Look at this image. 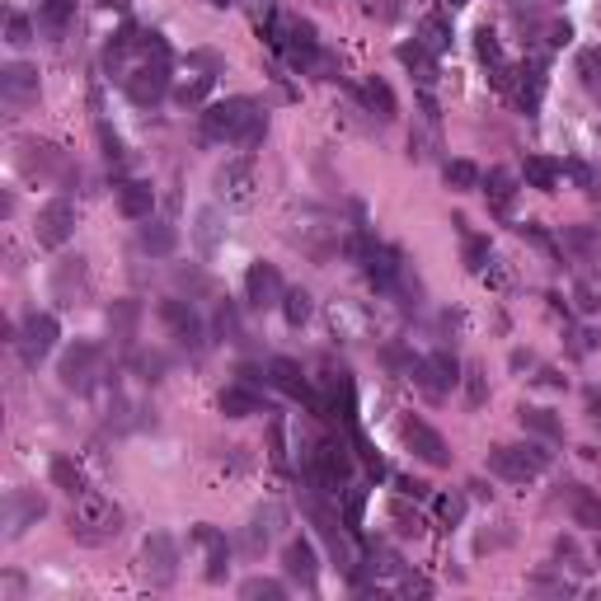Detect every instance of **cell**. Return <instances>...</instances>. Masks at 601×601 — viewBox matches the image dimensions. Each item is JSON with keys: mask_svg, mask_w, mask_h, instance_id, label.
Returning a JSON list of instances; mask_svg holds the SVG:
<instances>
[{"mask_svg": "<svg viewBox=\"0 0 601 601\" xmlns=\"http://www.w3.org/2000/svg\"><path fill=\"white\" fill-rule=\"evenodd\" d=\"M447 184L456 193H470V188H479V170L470 160H447Z\"/></svg>", "mask_w": 601, "mask_h": 601, "instance_id": "cell-37", "label": "cell"}, {"mask_svg": "<svg viewBox=\"0 0 601 601\" xmlns=\"http://www.w3.org/2000/svg\"><path fill=\"white\" fill-rule=\"evenodd\" d=\"M278 526H282V508H278V503H268V508L254 512V517H249V531H245V550H249V555L268 550L273 536H278Z\"/></svg>", "mask_w": 601, "mask_h": 601, "instance_id": "cell-20", "label": "cell"}, {"mask_svg": "<svg viewBox=\"0 0 601 601\" xmlns=\"http://www.w3.org/2000/svg\"><path fill=\"white\" fill-rule=\"evenodd\" d=\"M569 512H573V522H578V526H587V531H601V498H592L587 489H573Z\"/></svg>", "mask_w": 601, "mask_h": 601, "instance_id": "cell-32", "label": "cell"}, {"mask_svg": "<svg viewBox=\"0 0 601 601\" xmlns=\"http://www.w3.org/2000/svg\"><path fill=\"white\" fill-rule=\"evenodd\" d=\"M118 531H123V512L113 508V498L94 494V489L76 494V503H71V536L80 545H108Z\"/></svg>", "mask_w": 601, "mask_h": 601, "instance_id": "cell-2", "label": "cell"}, {"mask_svg": "<svg viewBox=\"0 0 601 601\" xmlns=\"http://www.w3.org/2000/svg\"><path fill=\"white\" fill-rule=\"evenodd\" d=\"M202 132L212 141H235V146H259L268 132V118L259 113L254 99H226L202 113Z\"/></svg>", "mask_w": 601, "mask_h": 601, "instance_id": "cell-1", "label": "cell"}, {"mask_svg": "<svg viewBox=\"0 0 601 601\" xmlns=\"http://www.w3.org/2000/svg\"><path fill=\"white\" fill-rule=\"evenodd\" d=\"M432 512H437V522L456 526V522L465 517V498H461V494H442V498H432Z\"/></svg>", "mask_w": 601, "mask_h": 601, "instance_id": "cell-40", "label": "cell"}, {"mask_svg": "<svg viewBox=\"0 0 601 601\" xmlns=\"http://www.w3.org/2000/svg\"><path fill=\"white\" fill-rule=\"evenodd\" d=\"M141 573H146L151 587H170L179 578V545L165 531L146 536V545H141Z\"/></svg>", "mask_w": 601, "mask_h": 601, "instance_id": "cell-5", "label": "cell"}, {"mask_svg": "<svg viewBox=\"0 0 601 601\" xmlns=\"http://www.w3.org/2000/svg\"><path fill=\"white\" fill-rule=\"evenodd\" d=\"M569 174L578 179V184H592V174H587V165H569Z\"/></svg>", "mask_w": 601, "mask_h": 601, "instance_id": "cell-51", "label": "cell"}, {"mask_svg": "<svg viewBox=\"0 0 601 601\" xmlns=\"http://www.w3.org/2000/svg\"><path fill=\"white\" fill-rule=\"evenodd\" d=\"M357 254H362V263H367V278L376 282L381 292H390V287L404 278V263L390 245H357Z\"/></svg>", "mask_w": 601, "mask_h": 601, "instance_id": "cell-17", "label": "cell"}, {"mask_svg": "<svg viewBox=\"0 0 601 601\" xmlns=\"http://www.w3.org/2000/svg\"><path fill=\"white\" fill-rule=\"evenodd\" d=\"M282 296H287V287H282L278 268L273 263H249L245 273V301L254 310H268V306H282Z\"/></svg>", "mask_w": 601, "mask_h": 601, "instance_id": "cell-13", "label": "cell"}, {"mask_svg": "<svg viewBox=\"0 0 601 601\" xmlns=\"http://www.w3.org/2000/svg\"><path fill=\"white\" fill-rule=\"evenodd\" d=\"M207 90H212V76H198V80H188V85H179V90H174V99H179V104H202V99H207Z\"/></svg>", "mask_w": 601, "mask_h": 601, "instance_id": "cell-43", "label": "cell"}, {"mask_svg": "<svg viewBox=\"0 0 601 601\" xmlns=\"http://www.w3.org/2000/svg\"><path fill=\"white\" fill-rule=\"evenodd\" d=\"M512 193H517V179H512L508 170L489 174V202H494L498 212H512Z\"/></svg>", "mask_w": 601, "mask_h": 601, "instance_id": "cell-34", "label": "cell"}, {"mask_svg": "<svg viewBox=\"0 0 601 601\" xmlns=\"http://www.w3.org/2000/svg\"><path fill=\"white\" fill-rule=\"evenodd\" d=\"M522 179L531 188H540V193H550V188L559 184V165H555V160H545V155H526Z\"/></svg>", "mask_w": 601, "mask_h": 601, "instance_id": "cell-29", "label": "cell"}, {"mask_svg": "<svg viewBox=\"0 0 601 601\" xmlns=\"http://www.w3.org/2000/svg\"><path fill=\"white\" fill-rule=\"evenodd\" d=\"M221 216L212 212V207H202L198 212V226H193V240H198V249H202V259H212L216 254V245H221Z\"/></svg>", "mask_w": 601, "mask_h": 601, "instance_id": "cell-28", "label": "cell"}, {"mask_svg": "<svg viewBox=\"0 0 601 601\" xmlns=\"http://www.w3.org/2000/svg\"><path fill=\"white\" fill-rule=\"evenodd\" d=\"M484 259H489V245H484V240H465V263H470V273H484Z\"/></svg>", "mask_w": 601, "mask_h": 601, "instance_id": "cell-46", "label": "cell"}, {"mask_svg": "<svg viewBox=\"0 0 601 601\" xmlns=\"http://www.w3.org/2000/svg\"><path fill=\"white\" fill-rule=\"evenodd\" d=\"M47 512V503L33 489H10V498H5V536L15 540V536H24L38 517Z\"/></svg>", "mask_w": 601, "mask_h": 601, "instance_id": "cell-15", "label": "cell"}, {"mask_svg": "<svg viewBox=\"0 0 601 601\" xmlns=\"http://www.w3.org/2000/svg\"><path fill=\"white\" fill-rule=\"evenodd\" d=\"M404 442H409V451H414L418 461H428V465H451V451H447V442H442V432L437 428H428L423 418H404Z\"/></svg>", "mask_w": 601, "mask_h": 601, "instance_id": "cell-14", "label": "cell"}, {"mask_svg": "<svg viewBox=\"0 0 601 601\" xmlns=\"http://www.w3.org/2000/svg\"><path fill=\"white\" fill-rule=\"evenodd\" d=\"M414 381L423 395H432V400H447L451 390L461 386L465 376H461V362L451 353H432L423 357V362H414Z\"/></svg>", "mask_w": 601, "mask_h": 601, "instance_id": "cell-4", "label": "cell"}, {"mask_svg": "<svg viewBox=\"0 0 601 601\" xmlns=\"http://www.w3.org/2000/svg\"><path fill=\"white\" fill-rule=\"evenodd\" d=\"M240 597L245 601H282L287 597V587L273 583V578H249V583L240 587Z\"/></svg>", "mask_w": 601, "mask_h": 601, "instance_id": "cell-36", "label": "cell"}, {"mask_svg": "<svg viewBox=\"0 0 601 601\" xmlns=\"http://www.w3.org/2000/svg\"><path fill=\"white\" fill-rule=\"evenodd\" d=\"M400 62L409 66V71H418V80L423 85H432V76H437V66H432V52H423V47H400Z\"/></svg>", "mask_w": 601, "mask_h": 601, "instance_id": "cell-35", "label": "cell"}, {"mask_svg": "<svg viewBox=\"0 0 601 601\" xmlns=\"http://www.w3.org/2000/svg\"><path fill=\"white\" fill-rule=\"evenodd\" d=\"M127 85V94H132V104H160L165 99V90H170V66H165V57H155V62H146V66H137L132 76L123 80Z\"/></svg>", "mask_w": 601, "mask_h": 601, "instance_id": "cell-10", "label": "cell"}, {"mask_svg": "<svg viewBox=\"0 0 601 601\" xmlns=\"http://www.w3.org/2000/svg\"><path fill=\"white\" fill-rule=\"evenodd\" d=\"M517 423H522L526 432H536V437H545V442H559L564 437V428H559V418L550 414V409H517Z\"/></svg>", "mask_w": 601, "mask_h": 601, "instance_id": "cell-26", "label": "cell"}, {"mask_svg": "<svg viewBox=\"0 0 601 601\" xmlns=\"http://www.w3.org/2000/svg\"><path fill=\"white\" fill-rule=\"evenodd\" d=\"M221 414L226 418H249V414H259V395H254V386H226L221 390Z\"/></svg>", "mask_w": 601, "mask_h": 601, "instance_id": "cell-25", "label": "cell"}, {"mask_svg": "<svg viewBox=\"0 0 601 601\" xmlns=\"http://www.w3.org/2000/svg\"><path fill=\"white\" fill-rule=\"evenodd\" d=\"M5 43L10 47H29L33 43V24L24 15H10L5 19Z\"/></svg>", "mask_w": 601, "mask_h": 601, "instance_id": "cell-42", "label": "cell"}, {"mask_svg": "<svg viewBox=\"0 0 601 601\" xmlns=\"http://www.w3.org/2000/svg\"><path fill=\"white\" fill-rule=\"evenodd\" d=\"M216 193L226 207H249L254 202V165L249 160H226L216 170Z\"/></svg>", "mask_w": 601, "mask_h": 601, "instance_id": "cell-11", "label": "cell"}, {"mask_svg": "<svg viewBox=\"0 0 601 601\" xmlns=\"http://www.w3.org/2000/svg\"><path fill=\"white\" fill-rule=\"evenodd\" d=\"M0 99H5L10 108L33 104V99H38V71L24 66V62L5 66V71H0Z\"/></svg>", "mask_w": 601, "mask_h": 601, "instance_id": "cell-18", "label": "cell"}, {"mask_svg": "<svg viewBox=\"0 0 601 601\" xmlns=\"http://www.w3.org/2000/svg\"><path fill=\"white\" fill-rule=\"evenodd\" d=\"M353 479V456L339 447V442H320L315 447V484H324L329 494H343L339 484Z\"/></svg>", "mask_w": 601, "mask_h": 601, "instance_id": "cell-12", "label": "cell"}, {"mask_svg": "<svg viewBox=\"0 0 601 601\" xmlns=\"http://www.w3.org/2000/svg\"><path fill=\"white\" fill-rule=\"evenodd\" d=\"M137 371H146V381H160V371H165V357H160V353H151V357L141 353V357H137Z\"/></svg>", "mask_w": 601, "mask_h": 601, "instance_id": "cell-48", "label": "cell"}, {"mask_svg": "<svg viewBox=\"0 0 601 601\" xmlns=\"http://www.w3.org/2000/svg\"><path fill=\"white\" fill-rule=\"evenodd\" d=\"M418 47H423V52H432V57H442V52L451 47V24H447V19H442V15L423 19V29H418Z\"/></svg>", "mask_w": 601, "mask_h": 601, "instance_id": "cell-27", "label": "cell"}, {"mask_svg": "<svg viewBox=\"0 0 601 601\" xmlns=\"http://www.w3.org/2000/svg\"><path fill=\"white\" fill-rule=\"evenodd\" d=\"M99 362H104V353H99V343H85L80 339L76 348H66L62 357V367H57V376H62V386L66 390H90L94 386V376H99Z\"/></svg>", "mask_w": 601, "mask_h": 601, "instance_id": "cell-7", "label": "cell"}, {"mask_svg": "<svg viewBox=\"0 0 601 601\" xmlns=\"http://www.w3.org/2000/svg\"><path fill=\"white\" fill-rule=\"evenodd\" d=\"M465 390H470V404H475V409L489 400V390H484V371H479V367L465 371Z\"/></svg>", "mask_w": 601, "mask_h": 601, "instance_id": "cell-45", "label": "cell"}, {"mask_svg": "<svg viewBox=\"0 0 601 601\" xmlns=\"http://www.w3.org/2000/svg\"><path fill=\"white\" fill-rule=\"evenodd\" d=\"M52 484H57V489H66L71 498L85 494V475H80V465L66 461V456H57V461H52Z\"/></svg>", "mask_w": 601, "mask_h": 601, "instance_id": "cell-33", "label": "cell"}, {"mask_svg": "<svg viewBox=\"0 0 601 601\" xmlns=\"http://www.w3.org/2000/svg\"><path fill=\"white\" fill-rule=\"evenodd\" d=\"M137 301H113V310H108V329H113V339L118 343H132V334H137Z\"/></svg>", "mask_w": 601, "mask_h": 601, "instance_id": "cell-30", "label": "cell"}, {"mask_svg": "<svg viewBox=\"0 0 601 601\" xmlns=\"http://www.w3.org/2000/svg\"><path fill=\"white\" fill-rule=\"evenodd\" d=\"M155 207V193L151 184H141V179H127V184H118V212L127 216V221H146Z\"/></svg>", "mask_w": 601, "mask_h": 601, "instance_id": "cell-22", "label": "cell"}, {"mask_svg": "<svg viewBox=\"0 0 601 601\" xmlns=\"http://www.w3.org/2000/svg\"><path fill=\"white\" fill-rule=\"evenodd\" d=\"M273 461L287 465V451H282V423H273Z\"/></svg>", "mask_w": 601, "mask_h": 601, "instance_id": "cell-49", "label": "cell"}, {"mask_svg": "<svg viewBox=\"0 0 601 601\" xmlns=\"http://www.w3.org/2000/svg\"><path fill=\"white\" fill-rule=\"evenodd\" d=\"M489 470L503 479H512V484H531V479H540L545 470H550V451L540 447H494L489 451Z\"/></svg>", "mask_w": 601, "mask_h": 601, "instance_id": "cell-3", "label": "cell"}, {"mask_svg": "<svg viewBox=\"0 0 601 601\" xmlns=\"http://www.w3.org/2000/svg\"><path fill=\"white\" fill-rule=\"evenodd\" d=\"M578 76H583L587 90H601V47H587L578 57Z\"/></svg>", "mask_w": 601, "mask_h": 601, "instance_id": "cell-41", "label": "cell"}, {"mask_svg": "<svg viewBox=\"0 0 601 601\" xmlns=\"http://www.w3.org/2000/svg\"><path fill=\"white\" fill-rule=\"evenodd\" d=\"M573 339H578V343H573V353H587V348H592V334H587V329H578Z\"/></svg>", "mask_w": 601, "mask_h": 601, "instance_id": "cell-50", "label": "cell"}, {"mask_svg": "<svg viewBox=\"0 0 601 601\" xmlns=\"http://www.w3.org/2000/svg\"><path fill=\"white\" fill-rule=\"evenodd\" d=\"M268 381H273V386H278L282 395H292V400L310 404L315 414H329V409H324V400H320V395H315V390H310L306 371L296 367L292 357H273V362H268Z\"/></svg>", "mask_w": 601, "mask_h": 601, "instance_id": "cell-8", "label": "cell"}, {"mask_svg": "<svg viewBox=\"0 0 601 601\" xmlns=\"http://www.w3.org/2000/svg\"><path fill=\"white\" fill-rule=\"evenodd\" d=\"M475 47H479V57H484V62L503 71V52H498V38H494V33L479 29V33H475Z\"/></svg>", "mask_w": 601, "mask_h": 601, "instance_id": "cell-44", "label": "cell"}, {"mask_svg": "<svg viewBox=\"0 0 601 601\" xmlns=\"http://www.w3.org/2000/svg\"><path fill=\"white\" fill-rule=\"evenodd\" d=\"M282 315H287V324H296V329H301V324L310 320V296L301 292V287H296V292H287V296H282Z\"/></svg>", "mask_w": 601, "mask_h": 601, "instance_id": "cell-39", "label": "cell"}, {"mask_svg": "<svg viewBox=\"0 0 601 601\" xmlns=\"http://www.w3.org/2000/svg\"><path fill=\"white\" fill-rule=\"evenodd\" d=\"M212 5H231V0H212Z\"/></svg>", "mask_w": 601, "mask_h": 601, "instance_id": "cell-54", "label": "cell"}, {"mask_svg": "<svg viewBox=\"0 0 601 601\" xmlns=\"http://www.w3.org/2000/svg\"><path fill=\"white\" fill-rule=\"evenodd\" d=\"M587 404H592V418L601 423V400H597V395H587Z\"/></svg>", "mask_w": 601, "mask_h": 601, "instance_id": "cell-52", "label": "cell"}, {"mask_svg": "<svg viewBox=\"0 0 601 601\" xmlns=\"http://www.w3.org/2000/svg\"><path fill=\"white\" fill-rule=\"evenodd\" d=\"M362 99H367V108L376 113V118H395L400 113V104H395V90H390L386 80H367V90H362Z\"/></svg>", "mask_w": 601, "mask_h": 601, "instance_id": "cell-31", "label": "cell"}, {"mask_svg": "<svg viewBox=\"0 0 601 601\" xmlns=\"http://www.w3.org/2000/svg\"><path fill=\"white\" fill-rule=\"evenodd\" d=\"M216 334H221L226 343H240V339H245V329H240V310H235L231 301L216 310Z\"/></svg>", "mask_w": 601, "mask_h": 601, "instance_id": "cell-38", "label": "cell"}, {"mask_svg": "<svg viewBox=\"0 0 601 601\" xmlns=\"http://www.w3.org/2000/svg\"><path fill=\"white\" fill-rule=\"evenodd\" d=\"M165 324L174 329V339L184 343L188 353H202V343H207V329H202V320H198V310L188 306V301H165Z\"/></svg>", "mask_w": 601, "mask_h": 601, "instance_id": "cell-16", "label": "cell"}, {"mask_svg": "<svg viewBox=\"0 0 601 601\" xmlns=\"http://www.w3.org/2000/svg\"><path fill=\"white\" fill-rule=\"evenodd\" d=\"M282 573L301 587H315L320 578V559H315V545L310 540H287V550H282Z\"/></svg>", "mask_w": 601, "mask_h": 601, "instance_id": "cell-19", "label": "cell"}, {"mask_svg": "<svg viewBox=\"0 0 601 601\" xmlns=\"http://www.w3.org/2000/svg\"><path fill=\"white\" fill-rule=\"evenodd\" d=\"M33 231H38V245L62 249L66 240H71V231H76V207L66 198H52L43 212H38V226H33Z\"/></svg>", "mask_w": 601, "mask_h": 601, "instance_id": "cell-9", "label": "cell"}, {"mask_svg": "<svg viewBox=\"0 0 601 601\" xmlns=\"http://www.w3.org/2000/svg\"><path fill=\"white\" fill-rule=\"evenodd\" d=\"M174 245H179V231H174L170 221H151V216H146V226H141V249L155 254V259H170Z\"/></svg>", "mask_w": 601, "mask_h": 601, "instance_id": "cell-24", "label": "cell"}, {"mask_svg": "<svg viewBox=\"0 0 601 601\" xmlns=\"http://www.w3.org/2000/svg\"><path fill=\"white\" fill-rule=\"evenodd\" d=\"M71 19H76V0H43L38 5V33L43 38H66Z\"/></svg>", "mask_w": 601, "mask_h": 601, "instance_id": "cell-23", "label": "cell"}, {"mask_svg": "<svg viewBox=\"0 0 601 601\" xmlns=\"http://www.w3.org/2000/svg\"><path fill=\"white\" fill-rule=\"evenodd\" d=\"M57 339H62V324H57V315H29V320L19 324V353H24V362L29 367H38L52 348H57Z\"/></svg>", "mask_w": 601, "mask_h": 601, "instance_id": "cell-6", "label": "cell"}, {"mask_svg": "<svg viewBox=\"0 0 601 601\" xmlns=\"http://www.w3.org/2000/svg\"><path fill=\"white\" fill-rule=\"evenodd\" d=\"M597 564H601V540H597Z\"/></svg>", "mask_w": 601, "mask_h": 601, "instance_id": "cell-53", "label": "cell"}, {"mask_svg": "<svg viewBox=\"0 0 601 601\" xmlns=\"http://www.w3.org/2000/svg\"><path fill=\"white\" fill-rule=\"evenodd\" d=\"M362 508H367V494H362V489H353V494H348V512H343V522L362 526Z\"/></svg>", "mask_w": 601, "mask_h": 601, "instance_id": "cell-47", "label": "cell"}, {"mask_svg": "<svg viewBox=\"0 0 601 601\" xmlns=\"http://www.w3.org/2000/svg\"><path fill=\"white\" fill-rule=\"evenodd\" d=\"M193 540L207 550V578H212V583H221V578H226V569H231V545H226V536H221V531H212V526H198V531H193Z\"/></svg>", "mask_w": 601, "mask_h": 601, "instance_id": "cell-21", "label": "cell"}]
</instances>
